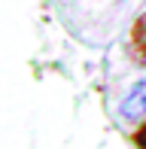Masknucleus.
Instances as JSON below:
<instances>
[{"mask_svg":"<svg viewBox=\"0 0 146 149\" xmlns=\"http://www.w3.org/2000/svg\"><path fill=\"white\" fill-rule=\"evenodd\" d=\"M134 143L140 146V149H146V122H143V128H137V134H134Z\"/></svg>","mask_w":146,"mask_h":149,"instance_id":"7ed1b4c3","label":"nucleus"},{"mask_svg":"<svg viewBox=\"0 0 146 149\" xmlns=\"http://www.w3.org/2000/svg\"><path fill=\"white\" fill-rule=\"evenodd\" d=\"M122 119L125 122H143L146 119V79L131 85V91L122 100Z\"/></svg>","mask_w":146,"mask_h":149,"instance_id":"f257e3e1","label":"nucleus"},{"mask_svg":"<svg viewBox=\"0 0 146 149\" xmlns=\"http://www.w3.org/2000/svg\"><path fill=\"white\" fill-rule=\"evenodd\" d=\"M131 52L137 61H146V15H140L131 28Z\"/></svg>","mask_w":146,"mask_h":149,"instance_id":"f03ea898","label":"nucleus"}]
</instances>
